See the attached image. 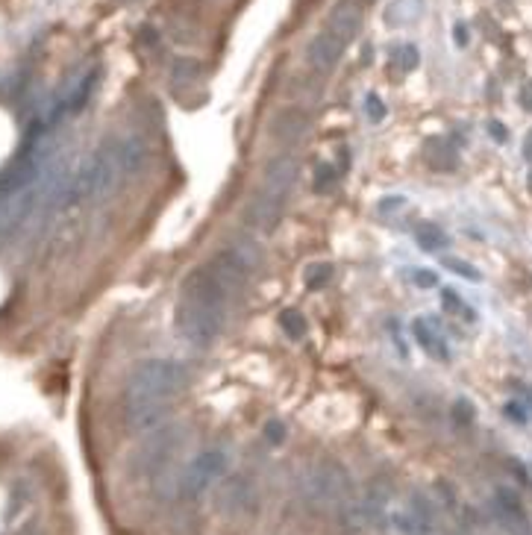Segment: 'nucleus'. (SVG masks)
<instances>
[{
  "label": "nucleus",
  "instance_id": "1",
  "mask_svg": "<svg viewBox=\"0 0 532 535\" xmlns=\"http://www.w3.org/2000/svg\"><path fill=\"white\" fill-rule=\"evenodd\" d=\"M188 385V368L168 359H148L130 374L124 388V418L133 432H150L162 424L168 400Z\"/></svg>",
  "mask_w": 532,
  "mask_h": 535
},
{
  "label": "nucleus",
  "instance_id": "2",
  "mask_svg": "<svg viewBox=\"0 0 532 535\" xmlns=\"http://www.w3.org/2000/svg\"><path fill=\"white\" fill-rule=\"evenodd\" d=\"M224 309L227 297L224 291L215 285L206 268L191 271L183 282V297L177 303V330L188 345L209 347L224 324Z\"/></svg>",
  "mask_w": 532,
  "mask_h": 535
},
{
  "label": "nucleus",
  "instance_id": "3",
  "mask_svg": "<svg viewBox=\"0 0 532 535\" xmlns=\"http://www.w3.org/2000/svg\"><path fill=\"white\" fill-rule=\"evenodd\" d=\"M297 494L315 512H338L353 497V479L335 459H318L297 474Z\"/></svg>",
  "mask_w": 532,
  "mask_h": 535
},
{
  "label": "nucleus",
  "instance_id": "4",
  "mask_svg": "<svg viewBox=\"0 0 532 535\" xmlns=\"http://www.w3.org/2000/svg\"><path fill=\"white\" fill-rule=\"evenodd\" d=\"M227 465H230V459H227L224 450H218V447L203 450L171 479V494L168 497H198V494H203L209 485H215L227 474Z\"/></svg>",
  "mask_w": 532,
  "mask_h": 535
},
{
  "label": "nucleus",
  "instance_id": "5",
  "mask_svg": "<svg viewBox=\"0 0 532 535\" xmlns=\"http://www.w3.org/2000/svg\"><path fill=\"white\" fill-rule=\"evenodd\" d=\"M180 444H183V427L180 424H159L156 429L144 435V442L133 453V471L141 477L159 474L168 462H171V456L180 450Z\"/></svg>",
  "mask_w": 532,
  "mask_h": 535
},
{
  "label": "nucleus",
  "instance_id": "6",
  "mask_svg": "<svg viewBox=\"0 0 532 535\" xmlns=\"http://www.w3.org/2000/svg\"><path fill=\"white\" fill-rule=\"evenodd\" d=\"M385 526H389L394 535H432L435 526V509L429 503V497L424 494H409L403 503H392L389 518H385Z\"/></svg>",
  "mask_w": 532,
  "mask_h": 535
},
{
  "label": "nucleus",
  "instance_id": "7",
  "mask_svg": "<svg viewBox=\"0 0 532 535\" xmlns=\"http://www.w3.org/2000/svg\"><path fill=\"white\" fill-rule=\"evenodd\" d=\"M206 271H209V277L215 280V285L224 291V297L230 300V297H235V295H241V291H245V285H247V280H250V274H253V268H250L245 259H241L232 248H227V250H218V253L209 259Z\"/></svg>",
  "mask_w": 532,
  "mask_h": 535
},
{
  "label": "nucleus",
  "instance_id": "8",
  "mask_svg": "<svg viewBox=\"0 0 532 535\" xmlns=\"http://www.w3.org/2000/svg\"><path fill=\"white\" fill-rule=\"evenodd\" d=\"M259 506V494L256 485L247 477H227L221 479L215 491V509L224 512L227 518H247L256 512Z\"/></svg>",
  "mask_w": 532,
  "mask_h": 535
},
{
  "label": "nucleus",
  "instance_id": "9",
  "mask_svg": "<svg viewBox=\"0 0 532 535\" xmlns=\"http://www.w3.org/2000/svg\"><path fill=\"white\" fill-rule=\"evenodd\" d=\"M282 209H285V198L259 191L256 198L247 203V209H245V224L259 230V233H274L277 224H280V218H282Z\"/></svg>",
  "mask_w": 532,
  "mask_h": 535
},
{
  "label": "nucleus",
  "instance_id": "10",
  "mask_svg": "<svg viewBox=\"0 0 532 535\" xmlns=\"http://www.w3.org/2000/svg\"><path fill=\"white\" fill-rule=\"evenodd\" d=\"M297 171H300V165L295 156H277L271 159L268 165H265V180H262V191H268V194H280V198H288V191H292L295 180H297Z\"/></svg>",
  "mask_w": 532,
  "mask_h": 535
},
{
  "label": "nucleus",
  "instance_id": "11",
  "mask_svg": "<svg viewBox=\"0 0 532 535\" xmlns=\"http://www.w3.org/2000/svg\"><path fill=\"white\" fill-rule=\"evenodd\" d=\"M342 54H344V44L338 41L332 33H318L315 39L309 41V47H306V62L315 68V71H321V74H327V71H332L335 65H338V59H342Z\"/></svg>",
  "mask_w": 532,
  "mask_h": 535
},
{
  "label": "nucleus",
  "instance_id": "12",
  "mask_svg": "<svg viewBox=\"0 0 532 535\" xmlns=\"http://www.w3.org/2000/svg\"><path fill=\"white\" fill-rule=\"evenodd\" d=\"M362 27V9L356 0H342L332 12H329V24H327V33H332L344 47L353 41V36Z\"/></svg>",
  "mask_w": 532,
  "mask_h": 535
},
{
  "label": "nucleus",
  "instance_id": "13",
  "mask_svg": "<svg viewBox=\"0 0 532 535\" xmlns=\"http://www.w3.org/2000/svg\"><path fill=\"white\" fill-rule=\"evenodd\" d=\"M309 130V115L303 109H282L274 124H271V136L280 141V144H295L306 136Z\"/></svg>",
  "mask_w": 532,
  "mask_h": 535
},
{
  "label": "nucleus",
  "instance_id": "14",
  "mask_svg": "<svg viewBox=\"0 0 532 535\" xmlns=\"http://www.w3.org/2000/svg\"><path fill=\"white\" fill-rule=\"evenodd\" d=\"M118 156H121V165H124V174H138L144 162H148V144L138 136L118 138Z\"/></svg>",
  "mask_w": 532,
  "mask_h": 535
},
{
  "label": "nucleus",
  "instance_id": "15",
  "mask_svg": "<svg viewBox=\"0 0 532 535\" xmlns=\"http://www.w3.org/2000/svg\"><path fill=\"white\" fill-rule=\"evenodd\" d=\"M412 335L418 338V345H421L432 359L447 362V345H444V338L439 335V330H435L429 321H424V318L412 321Z\"/></svg>",
  "mask_w": 532,
  "mask_h": 535
},
{
  "label": "nucleus",
  "instance_id": "16",
  "mask_svg": "<svg viewBox=\"0 0 532 535\" xmlns=\"http://www.w3.org/2000/svg\"><path fill=\"white\" fill-rule=\"evenodd\" d=\"M424 15V0H392L389 9H385V24L389 27H406V24H415Z\"/></svg>",
  "mask_w": 532,
  "mask_h": 535
},
{
  "label": "nucleus",
  "instance_id": "17",
  "mask_svg": "<svg viewBox=\"0 0 532 535\" xmlns=\"http://www.w3.org/2000/svg\"><path fill=\"white\" fill-rule=\"evenodd\" d=\"M415 241H418V248L421 250H426V253H435V250H441V248H447V233L439 227V224H421L418 230H415Z\"/></svg>",
  "mask_w": 532,
  "mask_h": 535
},
{
  "label": "nucleus",
  "instance_id": "18",
  "mask_svg": "<svg viewBox=\"0 0 532 535\" xmlns=\"http://www.w3.org/2000/svg\"><path fill=\"white\" fill-rule=\"evenodd\" d=\"M198 77H200V62H195V59H185V56H180V59L171 65V80H174L177 86L195 83Z\"/></svg>",
  "mask_w": 532,
  "mask_h": 535
},
{
  "label": "nucleus",
  "instance_id": "19",
  "mask_svg": "<svg viewBox=\"0 0 532 535\" xmlns=\"http://www.w3.org/2000/svg\"><path fill=\"white\" fill-rule=\"evenodd\" d=\"M280 327L288 332V338H303L306 330H309L306 318H303L297 309H282V312H280Z\"/></svg>",
  "mask_w": 532,
  "mask_h": 535
},
{
  "label": "nucleus",
  "instance_id": "20",
  "mask_svg": "<svg viewBox=\"0 0 532 535\" xmlns=\"http://www.w3.org/2000/svg\"><path fill=\"white\" fill-rule=\"evenodd\" d=\"M421 62V54H418V47L415 44H400L394 47V65L400 71H415Z\"/></svg>",
  "mask_w": 532,
  "mask_h": 535
},
{
  "label": "nucleus",
  "instance_id": "21",
  "mask_svg": "<svg viewBox=\"0 0 532 535\" xmlns=\"http://www.w3.org/2000/svg\"><path fill=\"white\" fill-rule=\"evenodd\" d=\"M306 285L309 288H324L329 280H332V268L327 262H318V265H309L306 268V274H303Z\"/></svg>",
  "mask_w": 532,
  "mask_h": 535
},
{
  "label": "nucleus",
  "instance_id": "22",
  "mask_svg": "<svg viewBox=\"0 0 532 535\" xmlns=\"http://www.w3.org/2000/svg\"><path fill=\"white\" fill-rule=\"evenodd\" d=\"M441 306H444L447 312H453V315H462V318H468V321L476 318V315L462 303V297H459L453 288H444V291H441Z\"/></svg>",
  "mask_w": 532,
  "mask_h": 535
},
{
  "label": "nucleus",
  "instance_id": "23",
  "mask_svg": "<svg viewBox=\"0 0 532 535\" xmlns=\"http://www.w3.org/2000/svg\"><path fill=\"white\" fill-rule=\"evenodd\" d=\"M444 268H450L453 274H459V277H465V280H471V282H479L482 280V274L476 271L474 265H468L465 259H456V256H447L444 259Z\"/></svg>",
  "mask_w": 532,
  "mask_h": 535
},
{
  "label": "nucleus",
  "instance_id": "24",
  "mask_svg": "<svg viewBox=\"0 0 532 535\" xmlns=\"http://www.w3.org/2000/svg\"><path fill=\"white\" fill-rule=\"evenodd\" d=\"M365 112H368V118H371L374 124H377V121H382V118H385V103L379 101L377 94H368V97H365Z\"/></svg>",
  "mask_w": 532,
  "mask_h": 535
},
{
  "label": "nucleus",
  "instance_id": "25",
  "mask_svg": "<svg viewBox=\"0 0 532 535\" xmlns=\"http://www.w3.org/2000/svg\"><path fill=\"white\" fill-rule=\"evenodd\" d=\"M265 439L271 444H282L285 442V424L282 421H268L265 424Z\"/></svg>",
  "mask_w": 532,
  "mask_h": 535
},
{
  "label": "nucleus",
  "instance_id": "26",
  "mask_svg": "<svg viewBox=\"0 0 532 535\" xmlns=\"http://www.w3.org/2000/svg\"><path fill=\"white\" fill-rule=\"evenodd\" d=\"M453 418H456L459 424H471V421H474V406H471L468 400H456V406H453Z\"/></svg>",
  "mask_w": 532,
  "mask_h": 535
},
{
  "label": "nucleus",
  "instance_id": "27",
  "mask_svg": "<svg viewBox=\"0 0 532 535\" xmlns=\"http://www.w3.org/2000/svg\"><path fill=\"white\" fill-rule=\"evenodd\" d=\"M406 206V198H400V194H392V198H385L382 203H379V212H397V209H403Z\"/></svg>",
  "mask_w": 532,
  "mask_h": 535
},
{
  "label": "nucleus",
  "instance_id": "28",
  "mask_svg": "<svg viewBox=\"0 0 532 535\" xmlns=\"http://www.w3.org/2000/svg\"><path fill=\"white\" fill-rule=\"evenodd\" d=\"M412 280H415V285H421V288H432V285H439V277H435L432 271H415V274H412Z\"/></svg>",
  "mask_w": 532,
  "mask_h": 535
},
{
  "label": "nucleus",
  "instance_id": "29",
  "mask_svg": "<svg viewBox=\"0 0 532 535\" xmlns=\"http://www.w3.org/2000/svg\"><path fill=\"white\" fill-rule=\"evenodd\" d=\"M518 101H521V106H523L526 112H532V80H526V83L521 86V91H518Z\"/></svg>",
  "mask_w": 532,
  "mask_h": 535
},
{
  "label": "nucleus",
  "instance_id": "30",
  "mask_svg": "<svg viewBox=\"0 0 532 535\" xmlns=\"http://www.w3.org/2000/svg\"><path fill=\"white\" fill-rule=\"evenodd\" d=\"M506 418H512L515 424H523L526 421V412L521 403H506Z\"/></svg>",
  "mask_w": 532,
  "mask_h": 535
},
{
  "label": "nucleus",
  "instance_id": "31",
  "mask_svg": "<svg viewBox=\"0 0 532 535\" xmlns=\"http://www.w3.org/2000/svg\"><path fill=\"white\" fill-rule=\"evenodd\" d=\"M329 180H335V168L321 165V168H318V188H327V183H329Z\"/></svg>",
  "mask_w": 532,
  "mask_h": 535
},
{
  "label": "nucleus",
  "instance_id": "32",
  "mask_svg": "<svg viewBox=\"0 0 532 535\" xmlns=\"http://www.w3.org/2000/svg\"><path fill=\"white\" fill-rule=\"evenodd\" d=\"M488 133H491L494 141H506V136H509V133H506V127L500 124V121H491V124H488Z\"/></svg>",
  "mask_w": 532,
  "mask_h": 535
},
{
  "label": "nucleus",
  "instance_id": "33",
  "mask_svg": "<svg viewBox=\"0 0 532 535\" xmlns=\"http://www.w3.org/2000/svg\"><path fill=\"white\" fill-rule=\"evenodd\" d=\"M456 44L459 47L468 44V27H465V24H456Z\"/></svg>",
  "mask_w": 532,
  "mask_h": 535
},
{
  "label": "nucleus",
  "instance_id": "34",
  "mask_svg": "<svg viewBox=\"0 0 532 535\" xmlns=\"http://www.w3.org/2000/svg\"><path fill=\"white\" fill-rule=\"evenodd\" d=\"M141 44H150V47L156 44V30L153 27H144L141 30Z\"/></svg>",
  "mask_w": 532,
  "mask_h": 535
},
{
  "label": "nucleus",
  "instance_id": "35",
  "mask_svg": "<svg viewBox=\"0 0 532 535\" xmlns=\"http://www.w3.org/2000/svg\"><path fill=\"white\" fill-rule=\"evenodd\" d=\"M523 159L526 162H532V130L526 133V138H523Z\"/></svg>",
  "mask_w": 532,
  "mask_h": 535
},
{
  "label": "nucleus",
  "instance_id": "36",
  "mask_svg": "<svg viewBox=\"0 0 532 535\" xmlns=\"http://www.w3.org/2000/svg\"><path fill=\"white\" fill-rule=\"evenodd\" d=\"M526 400H529V403H532V392H526Z\"/></svg>",
  "mask_w": 532,
  "mask_h": 535
}]
</instances>
